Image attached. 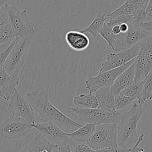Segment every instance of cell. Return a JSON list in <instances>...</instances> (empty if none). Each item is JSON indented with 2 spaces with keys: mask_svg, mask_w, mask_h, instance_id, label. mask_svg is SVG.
<instances>
[{
  "mask_svg": "<svg viewBox=\"0 0 152 152\" xmlns=\"http://www.w3.org/2000/svg\"><path fill=\"white\" fill-rule=\"evenodd\" d=\"M134 100L122 93H119L115 96V109L119 110L131 104Z\"/></svg>",
  "mask_w": 152,
  "mask_h": 152,
  "instance_id": "cell-25",
  "label": "cell"
},
{
  "mask_svg": "<svg viewBox=\"0 0 152 152\" xmlns=\"http://www.w3.org/2000/svg\"><path fill=\"white\" fill-rule=\"evenodd\" d=\"M73 103L75 107L81 108L98 107V102L94 94L81 93L73 97Z\"/></svg>",
  "mask_w": 152,
  "mask_h": 152,
  "instance_id": "cell-19",
  "label": "cell"
},
{
  "mask_svg": "<svg viewBox=\"0 0 152 152\" xmlns=\"http://www.w3.org/2000/svg\"><path fill=\"white\" fill-rule=\"evenodd\" d=\"M144 112L143 104L134 102L131 109L121 114L117 124L118 146L130 148L135 144L139 137L137 132L138 124Z\"/></svg>",
  "mask_w": 152,
  "mask_h": 152,
  "instance_id": "cell-2",
  "label": "cell"
},
{
  "mask_svg": "<svg viewBox=\"0 0 152 152\" xmlns=\"http://www.w3.org/2000/svg\"><path fill=\"white\" fill-rule=\"evenodd\" d=\"M11 43V42H7V43H5L4 44H2L0 45V53L4 51L5 49H7L9 45H10V43Z\"/></svg>",
  "mask_w": 152,
  "mask_h": 152,
  "instance_id": "cell-40",
  "label": "cell"
},
{
  "mask_svg": "<svg viewBox=\"0 0 152 152\" xmlns=\"http://www.w3.org/2000/svg\"><path fill=\"white\" fill-rule=\"evenodd\" d=\"M71 110L77 114L79 121L99 125L104 124L115 123L118 124L121 113L119 110H107L100 107L81 108L71 107Z\"/></svg>",
  "mask_w": 152,
  "mask_h": 152,
  "instance_id": "cell-4",
  "label": "cell"
},
{
  "mask_svg": "<svg viewBox=\"0 0 152 152\" xmlns=\"http://www.w3.org/2000/svg\"><path fill=\"white\" fill-rule=\"evenodd\" d=\"M100 36L104 39L106 42L107 43L109 46L112 49L113 47V45L115 39L116 35L113 34L111 31V28L107 26L105 23L102 27V28L100 30L99 33Z\"/></svg>",
  "mask_w": 152,
  "mask_h": 152,
  "instance_id": "cell-26",
  "label": "cell"
},
{
  "mask_svg": "<svg viewBox=\"0 0 152 152\" xmlns=\"http://www.w3.org/2000/svg\"><path fill=\"white\" fill-rule=\"evenodd\" d=\"M9 0H0V7L5 5L6 4H8Z\"/></svg>",
  "mask_w": 152,
  "mask_h": 152,
  "instance_id": "cell-41",
  "label": "cell"
},
{
  "mask_svg": "<svg viewBox=\"0 0 152 152\" xmlns=\"http://www.w3.org/2000/svg\"><path fill=\"white\" fill-rule=\"evenodd\" d=\"M144 137H145L144 134H140L137 141L131 148V150L129 152H146L144 148H142V147H140V144L143 141Z\"/></svg>",
  "mask_w": 152,
  "mask_h": 152,
  "instance_id": "cell-32",
  "label": "cell"
},
{
  "mask_svg": "<svg viewBox=\"0 0 152 152\" xmlns=\"http://www.w3.org/2000/svg\"><path fill=\"white\" fill-rule=\"evenodd\" d=\"M151 99H152V95H151Z\"/></svg>",
  "mask_w": 152,
  "mask_h": 152,
  "instance_id": "cell-43",
  "label": "cell"
},
{
  "mask_svg": "<svg viewBox=\"0 0 152 152\" xmlns=\"http://www.w3.org/2000/svg\"><path fill=\"white\" fill-rule=\"evenodd\" d=\"M32 127L40 132L46 139L56 148L71 144L72 140L66 132L55 124L50 123L32 124Z\"/></svg>",
  "mask_w": 152,
  "mask_h": 152,
  "instance_id": "cell-11",
  "label": "cell"
},
{
  "mask_svg": "<svg viewBox=\"0 0 152 152\" xmlns=\"http://www.w3.org/2000/svg\"><path fill=\"white\" fill-rule=\"evenodd\" d=\"M136 58L123 66L107 71L99 72L95 77H89L86 80V89L89 93H94L102 87H111L116 78L126 69L135 60Z\"/></svg>",
  "mask_w": 152,
  "mask_h": 152,
  "instance_id": "cell-9",
  "label": "cell"
},
{
  "mask_svg": "<svg viewBox=\"0 0 152 152\" xmlns=\"http://www.w3.org/2000/svg\"><path fill=\"white\" fill-rule=\"evenodd\" d=\"M142 29L152 34V20L149 21H146L139 26Z\"/></svg>",
  "mask_w": 152,
  "mask_h": 152,
  "instance_id": "cell-36",
  "label": "cell"
},
{
  "mask_svg": "<svg viewBox=\"0 0 152 152\" xmlns=\"http://www.w3.org/2000/svg\"><path fill=\"white\" fill-rule=\"evenodd\" d=\"M15 39L10 25H6L0 31V45L7 42H12Z\"/></svg>",
  "mask_w": 152,
  "mask_h": 152,
  "instance_id": "cell-28",
  "label": "cell"
},
{
  "mask_svg": "<svg viewBox=\"0 0 152 152\" xmlns=\"http://www.w3.org/2000/svg\"><path fill=\"white\" fill-rule=\"evenodd\" d=\"M34 35L35 30H33L24 37H18L4 66L5 70L10 75L18 77L26 60Z\"/></svg>",
  "mask_w": 152,
  "mask_h": 152,
  "instance_id": "cell-3",
  "label": "cell"
},
{
  "mask_svg": "<svg viewBox=\"0 0 152 152\" xmlns=\"http://www.w3.org/2000/svg\"><path fill=\"white\" fill-rule=\"evenodd\" d=\"M65 40L71 49L78 52L86 50L90 45L88 37L81 31H68L65 35Z\"/></svg>",
  "mask_w": 152,
  "mask_h": 152,
  "instance_id": "cell-14",
  "label": "cell"
},
{
  "mask_svg": "<svg viewBox=\"0 0 152 152\" xmlns=\"http://www.w3.org/2000/svg\"><path fill=\"white\" fill-rule=\"evenodd\" d=\"M0 97H1V98H2V99H5L4 94H3V93L2 92L1 90H0Z\"/></svg>",
  "mask_w": 152,
  "mask_h": 152,
  "instance_id": "cell-42",
  "label": "cell"
},
{
  "mask_svg": "<svg viewBox=\"0 0 152 152\" xmlns=\"http://www.w3.org/2000/svg\"><path fill=\"white\" fill-rule=\"evenodd\" d=\"M140 49L139 45H136L129 49L107 54L104 61L101 64L99 72L107 71L124 65L138 56Z\"/></svg>",
  "mask_w": 152,
  "mask_h": 152,
  "instance_id": "cell-10",
  "label": "cell"
},
{
  "mask_svg": "<svg viewBox=\"0 0 152 152\" xmlns=\"http://www.w3.org/2000/svg\"><path fill=\"white\" fill-rule=\"evenodd\" d=\"M95 126L92 124L86 123V124L82 125L74 131L66 132V135L76 142L86 143V141L92 134Z\"/></svg>",
  "mask_w": 152,
  "mask_h": 152,
  "instance_id": "cell-18",
  "label": "cell"
},
{
  "mask_svg": "<svg viewBox=\"0 0 152 152\" xmlns=\"http://www.w3.org/2000/svg\"><path fill=\"white\" fill-rule=\"evenodd\" d=\"M111 31L112 33L115 35H118L119 34L121 31L120 29V26L119 25H115L111 27Z\"/></svg>",
  "mask_w": 152,
  "mask_h": 152,
  "instance_id": "cell-38",
  "label": "cell"
},
{
  "mask_svg": "<svg viewBox=\"0 0 152 152\" xmlns=\"http://www.w3.org/2000/svg\"><path fill=\"white\" fill-rule=\"evenodd\" d=\"M58 152H73L71 148V144L58 148Z\"/></svg>",
  "mask_w": 152,
  "mask_h": 152,
  "instance_id": "cell-37",
  "label": "cell"
},
{
  "mask_svg": "<svg viewBox=\"0 0 152 152\" xmlns=\"http://www.w3.org/2000/svg\"><path fill=\"white\" fill-rule=\"evenodd\" d=\"M86 144L96 150L118 145L117 124L110 123L96 125Z\"/></svg>",
  "mask_w": 152,
  "mask_h": 152,
  "instance_id": "cell-5",
  "label": "cell"
},
{
  "mask_svg": "<svg viewBox=\"0 0 152 152\" xmlns=\"http://www.w3.org/2000/svg\"><path fill=\"white\" fill-rule=\"evenodd\" d=\"M18 37H15V39L11 42V43H10L9 46L0 53V69H1L2 68H4L6 59H7L9 53H10L11 50H12V48L14 47L15 43H16Z\"/></svg>",
  "mask_w": 152,
  "mask_h": 152,
  "instance_id": "cell-29",
  "label": "cell"
},
{
  "mask_svg": "<svg viewBox=\"0 0 152 152\" xmlns=\"http://www.w3.org/2000/svg\"><path fill=\"white\" fill-rule=\"evenodd\" d=\"M142 103L144 104L148 100H151L152 95V70L142 80Z\"/></svg>",
  "mask_w": 152,
  "mask_h": 152,
  "instance_id": "cell-24",
  "label": "cell"
},
{
  "mask_svg": "<svg viewBox=\"0 0 152 152\" xmlns=\"http://www.w3.org/2000/svg\"><path fill=\"white\" fill-rule=\"evenodd\" d=\"M151 33L135 25L132 21L129 23V28L125 33L116 35L112 50L118 52L138 45Z\"/></svg>",
  "mask_w": 152,
  "mask_h": 152,
  "instance_id": "cell-8",
  "label": "cell"
},
{
  "mask_svg": "<svg viewBox=\"0 0 152 152\" xmlns=\"http://www.w3.org/2000/svg\"><path fill=\"white\" fill-rule=\"evenodd\" d=\"M129 2L134 5L137 8L145 9L150 0H126Z\"/></svg>",
  "mask_w": 152,
  "mask_h": 152,
  "instance_id": "cell-34",
  "label": "cell"
},
{
  "mask_svg": "<svg viewBox=\"0 0 152 152\" xmlns=\"http://www.w3.org/2000/svg\"><path fill=\"white\" fill-rule=\"evenodd\" d=\"M33 122L21 118L11 116L0 124V137L5 139H19L32 129Z\"/></svg>",
  "mask_w": 152,
  "mask_h": 152,
  "instance_id": "cell-7",
  "label": "cell"
},
{
  "mask_svg": "<svg viewBox=\"0 0 152 152\" xmlns=\"http://www.w3.org/2000/svg\"><path fill=\"white\" fill-rule=\"evenodd\" d=\"M121 93L133 99L134 100H137L138 104H143L142 103V81H134L130 86L124 89Z\"/></svg>",
  "mask_w": 152,
  "mask_h": 152,
  "instance_id": "cell-21",
  "label": "cell"
},
{
  "mask_svg": "<svg viewBox=\"0 0 152 152\" xmlns=\"http://www.w3.org/2000/svg\"><path fill=\"white\" fill-rule=\"evenodd\" d=\"M146 21H149L152 20V0H150L145 8ZM145 21V22H146Z\"/></svg>",
  "mask_w": 152,
  "mask_h": 152,
  "instance_id": "cell-35",
  "label": "cell"
},
{
  "mask_svg": "<svg viewBox=\"0 0 152 152\" xmlns=\"http://www.w3.org/2000/svg\"><path fill=\"white\" fill-rule=\"evenodd\" d=\"M55 148L40 132H38L20 152H52Z\"/></svg>",
  "mask_w": 152,
  "mask_h": 152,
  "instance_id": "cell-15",
  "label": "cell"
},
{
  "mask_svg": "<svg viewBox=\"0 0 152 152\" xmlns=\"http://www.w3.org/2000/svg\"><path fill=\"white\" fill-rule=\"evenodd\" d=\"M94 94L97 100L98 107L107 110H116L115 109V96L110 87H102Z\"/></svg>",
  "mask_w": 152,
  "mask_h": 152,
  "instance_id": "cell-17",
  "label": "cell"
},
{
  "mask_svg": "<svg viewBox=\"0 0 152 152\" xmlns=\"http://www.w3.org/2000/svg\"><path fill=\"white\" fill-rule=\"evenodd\" d=\"M8 110L12 116L26 119L34 123V116L31 105L17 88L10 99Z\"/></svg>",
  "mask_w": 152,
  "mask_h": 152,
  "instance_id": "cell-12",
  "label": "cell"
},
{
  "mask_svg": "<svg viewBox=\"0 0 152 152\" xmlns=\"http://www.w3.org/2000/svg\"><path fill=\"white\" fill-rule=\"evenodd\" d=\"M151 70L144 56L139 53L136 57L134 81H142Z\"/></svg>",
  "mask_w": 152,
  "mask_h": 152,
  "instance_id": "cell-20",
  "label": "cell"
},
{
  "mask_svg": "<svg viewBox=\"0 0 152 152\" xmlns=\"http://www.w3.org/2000/svg\"><path fill=\"white\" fill-rule=\"evenodd\" d=\"M138 45L140 48L149 49L152 51V34L142 40Z\"/></svg>",
  "mask_w": 152,
  "mask_h": 152,
  "instance_id": "cell-33",
  "label": "cell"
},
{
  "mask_svg": "<svg viewBox=\"0 0 152 152\" xmlns=\"http://www.w3.org/2000/svg\"><path fill=\"white\" fill-rule=\"evenodd\" d=\"M135 60L134 62L124 72H122L115 80L110 89L115 96L120 93L124 89L130 86L135 78Z\"/></svg>",
  "mask_w": 152,
  "mask_h": 152,
  "instance_id": "cell-13",
  "label": "cell"
},
{
  "mask_svg": "<svg viewBox=\"0 0 152 152\" xmlns=\"http://www.w3.org/2000/svg\"><path fill=\"white\" fill-rule=\"evenodd\" d=\"M5 9L9 25L15 37H24L34 30L30 22L26 10H20L15 6L6 4Z\"/></svg>",
  "mask_w": 152,
  "mask_h": 152,
  "instance_id": "cell-6",
  "label": "cell"
},
{
  "mask_svg": "<svg viewBox=\"0 0 152 152\" xmlns=\"http://www.w3.org/2000/svg\"><path fill=\"white\" fill-rule=\"evenodd\" d=\"M73 152H97V150L93 149L86 143L76 142Z\"/></svg>",
  "mask_w": 152,
  "mask_h": 152,
  "instance_id": "cell-31",
  "label": "cell"
},
{
  "mask_svg": "<svg viewBox=\"0 0 152 152\" xmlns=\"http://www.w3.org/2000/svg\"><path fill=\"white\" fill-rule=\"evenodd\" d=\"M131 22V21H130ZM129 23H122L119 26H120V29H121V33H125L128 31V28H129Z\"/></svg>",
  "mask_w": 152,
  "mask_h": 152,
  "instance_id": "cell-39",
  "label": "cell"
},
{
  "mask_svg": "<svg viewBox=\"0 0 152 152\" xmlns=\"http://www.w3.org/2000/svg\"><path fill=\"white\" fill-rule=\"evenodd\" d=\"M137 7L132 4L126 1L113 11L106 14V20H110L122 15H131Z\"/></svg>",
  "mask_w": 152,
  "mask_h": 152,
  "instance_id": "cell-23",
  "label": "cell"
},
{
  "mask_svg": "<svg viewBox=\"0 0 152 152\" xmlns=\"http://www.w3.org/2000/svg\"><path fill=\"white\" fill-rule=\"evenodd\" d=\"M131 15L132 22L136 26H140L146 21L145 9L136 8Z\"/></svg>",
  "mask_w": 152,
  "mask_h": 152,
  "instance_id": "cell-27",
  "label": "cell"
},
{
  "mask_svg": "<svg viewBox=\"0 0 152 152\" xmlns=\"http://www.w3.org/2000/svg\"><path fill=\"white\" fill-rule=\"evenodd\" d=\"M49 96L48 91L45 90H32L27 94V99L33 109L35 124H53L65 132L74 131L83 125L54 106Z\"/></svg>",
  "mask_w": 152,
  "mask_h": 152,
  "instance_id": "cell-1",
  "label": "cell"
},
{
  "mask_svg": "<svg viewBox=\"0 0 152 152\" xmlns=\"http://www.w3.org/2000/svg\"><path fill=\"white\" fill-rule=\"evenodd\" d=\"M20 78L8 74L3 68L0 69V90L5 96V100H10L19 84Z\"/></svg>",
  "mask_w": 152,
  "mask_h": 152,
  "instance_id": "cell-16",
  "label": "cell"
},
{
  "mask_svg": "<svg viewBox=\"0 0 152 152\" xmlns=\"http://www.w3.org/2000/svg\"><path fill=\"white\" fill-rule=\"evenodd\" d=\"M106 20V14L103 13H99L86 28L80 31L84 33H88L92 37H96L104 24Z\"/></svg>",
  "mask_w": 152,
  "mask_h": 152,
  "instance_id": "cell-22",
  "label": "cell"
},
{
  "mask_svg": "<svg viewBox=\"0 0 152 152\" xmlns=\"http://www.w3.org/2000/svg\"><path fill=\"white\" fill-rule=\"evenodd\" d=\"M131 148H123L118 145L111 146L102 148L100 150H97V152H129Z\"/></svg>",
  "mask_w": 152,
  "mask_h": 152,
  "instance_id": "cell-30",
  "label": "cell"
}]
</instances>
